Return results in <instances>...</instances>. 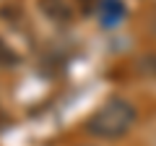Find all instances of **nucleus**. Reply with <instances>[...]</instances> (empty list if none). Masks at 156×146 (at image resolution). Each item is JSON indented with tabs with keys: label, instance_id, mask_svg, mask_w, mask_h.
<instances>
[{
	"label": "nucleus",
	"instance_id": "4",
	"mask_svg": "<svg viewBox=\"0 0 156 146\" xmlns=\"http://www.w3.org/2000/svg\"><path fill=\"white\" fill-rule=\"evenodd\" d=\"M135 68H138L140 76L154 78V76H156V52H146V55H140L138 63H135Z\"/></svg>",
	"mask_w": 156,
	"mask_h": 146
},
{
	"label": "nucleus",
	"instance_id": "1",
	"mask_svg": "<svg viewBox=\"0 0 156 146\" xmlns=\"http://www.w3.org/2000/svg\"><path fill=\"white\" fill-rule=\"evenodd\" d=\"M135 118H138V110H135L133 102L125 99V97H112L86 120V133L104 141L122 138L135 125Z\"/></svg>",
	"mask_w": 156,
	"mask_h": 146
},
{
	"label": "nucleus",
	"instance_id": "2",
	"mask_svg": "<svg viewBox=\"0 0 156 146\" xmlns=\"http://www.w3.org/2000/svg\"><path fill=\"white\" fill-rule=\"evenodd\" d=\"M99 18L104 26H117L125 18L122 0H99Z\"/></svg>",
	"mask_w": 156,
	"mask_h": 146
},
{
	"label": "nucleus",
	"instance_id": "3",
	"mask_svg": "<svg viewBox=\"0 0 156 146\" xmlns=\"http://www.w3.org/2000/svg\"><path fill=\"white\" fill-rule=\"evenodd\" d=\"M39 8L44 11V16H50L52 21H57V24L73 18V11H70V5H68V0H39Z\"/></svg>",
	"mask_w": 156,
	"mask_h": 146
}]
</instances>
